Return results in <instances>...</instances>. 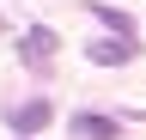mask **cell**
I'll use <instances>...</instances> for the list:
<instances>
[{
    "label": "cell",
    "mask_w": 146,
    "mask_h": 140,
    "mask_svg": "<svg viewBox=\"0 0 146 140\" xmlns=\"http://www.w3.org/2000/svg\"><path fill=\"white\" fill-rule=\"evenodd\" d=\"M55 49H61V37H55V31H43V25H31L25 37H18V61H25V67H36V73H43V67L55 61Z\"/></svg>",
    "instance_id": "cell-1"
},
{
    "label": "cell",
    "mask_w": 146,
    "mask_h": 140,
    "mask_svg": "<svg viewBox=\"0 0 146 140\" xmlns=\"http://www.w3.org/2000/svg\"><path fill=\"white\" fill-rule=\"evenodd\" d=\"M49 116H55V104H49V98H25V104H12L6 128H12V134H43V128H49Z\"/></svg>",
    "instance_id": "cell-2"
},
{
    "label": "cell",
    "mask_w": 146,
    "mask_h": 140,
    "mask_svg": "<svg viewBox=\"0 0 146 140\" xmlns=\"http://www.w3.org/2000/svg\"><path fill=\"white\" fill-rule=\"evenodd\" d=\"M73 140H122V116L79 110V116H73Z\"/></svg>",
    "instance_id": "cell-3"
},
{
    "label": "cell",
    "mask_w": 146,
    "mask_h": 140,
    "mask_svg": "<svg viewBox=\"0 0 146 140\" xmlns=\"http://www.w3.org/2000/svg\"><path fill=\"white\" fill-rule=\"evenodd\" d=\"M134 55H140V37H110V43H91L85 49L91 67H122V61H134Z\"/></svg>",
    "instance_id": "cell-4"
},
{
    "label": "cell",
    "mask_w": 146,
    "mask_h": 140,
    "mask_svg": "<svg viewBox=\"0 0 146 140\" xmlns=\"http://www.w3.org/2000/svg\"><path fill=\"white\" fill-rule=\"evenodd\" d=\"M85 12H91V19H98V25H110V31H116V37H134V19H128L122 6H104V0H85Z\"/></svg>",
    "instance_id": "cell-5"
},
{
    "label": "cell",
    "mask_w": 146,
    "mask_h": 140,
    "mask_svg": "<svg viewBox=\"0 0 146 140\" xmlns=\"http://www.w3.org/2000/svg\"><path fill=\"white\" fill-rule=\"evenodd\" d=\"M128 122H146V104H134V110H128Z\"/></svg>",
    "instance_id": "cell-6"
},
{
    "label": "cell",
    "mask_w": 146,
    "mask_h": 140,
    "mask_svg": "<svg viewBox=\"0 0 146 140\" xmlns=\"http://www.w3.org/2000/svg\"><path fill=\"white\" fill-rule=\"evenodd\" d=\"M18 140H36V134H18Z\"/></svg>",
    "instance_id": "cell-7"
},
{
    "label": "cell",
    "mask_w": 146,
    "mask_h": 140,
    "mask_svg": "<svg viewBox=\"0 0 146 140\" xmlns=\"http://www.w3.org/2000/svg\"><path fill=\"white\" fill-rule=\"evenodd\" d=\"M0 31H6V19H0Z\"/></svg>",
    "instance_id": "cell-8"
}]
</instances>
